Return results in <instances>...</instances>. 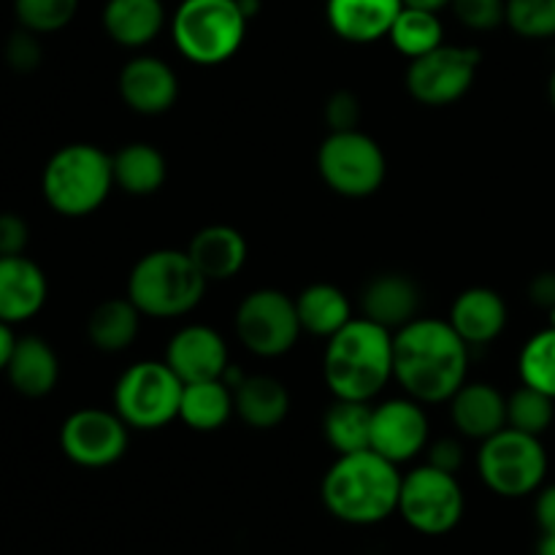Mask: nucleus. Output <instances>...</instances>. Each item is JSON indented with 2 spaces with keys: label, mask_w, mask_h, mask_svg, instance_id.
<instances>
[{
  "label": "nucleus",
  "mask_w": 555,
  "mask_h": 555,
  "mask_svg": "<svg viewBox=\"0 0 555 555\" xmlns=\"http://www.w3.org/2000/svg\"><path fill=\"white\" fill-rule=\"evenodd\" d=\"M469 352L450 320L415 318L393 334V379L423 406L444 404L466 383Z\"/></svg>",
  "instance_id": "1"
},
{
  "label": "nucleus",
  "mask_w": 555,
  "mask_h": 555,
  "mask_svg": "<svg viewBox=\"0 0 555 555\" xmlns=\"http://www.w3.org/2000/svg\"><path fill=\"white\" fill-rule=\"evenodd\" d=\"M399 466L374 450L336 455L323 477V504L336 520L352 526H372L399 509Z\"/></svg>",
  "instance_id": "2"
},
{
  "label": "nucleus",
  "mask_w": 555,
  "mask_h": 555,
  "mask_svg": "<svg viewBox=\"0 0 555 555\" xmlns=\"http://www.w3.org/2000/svg\"><path fill=\"white\" fill-rule=\"evenodd\" d=\"M323 379L334 399L372 401L393 379V331L352 318L325 339Z\"/></svg>",
  "instance_id": "3"
},
{
  "label": "nucleus",
  "mask_w": 555,
  "mask_h": 555,
  "mask_svg": "<svg viewBox=\"0 0 555 555\" xmlns=\"http://www.w3.org/2000/svg\"><path fill=\"white\" fill-rule=\"evenodd\" d=\"M114 188L112 155L95 144H65L47 160L41 193L60 217H87L106 204Z\"/></svg>",
  "instance_id": "4"
},
{
  "label": "nucleus",
  "mask_w": 555,
  "mask_h": 555,
  "mask_svg": "<svg viewBox=\"0 0 555 555\" xmlns=\"http://www.w3.org/2000/svg\"><path fill=\"white\" fill-rule=\"evenodd\" d=\"M206 285L188 249H152L130 271L128 298L146 318L173 320L204 301Z\"/></svg>",
  "instance_id": "5"
},
{
  "label": "nucleus",
  "mask_w": 555,
  "mask_h": 555,
  "mask_svg": "<svg viewBox=\"0 0 555 555\" xmlns=\"http://www.w3.org/2000/svg\"><path fill=\"white\" fill-rule=\"evenodd\" d=\"M247 25L236 0H182L171 16V36L184 60L209 68L242 49Z\"/></svg>",
  "instance_id": "6"
},
{
  "label": "nucleus",
  "mask_w": 555,
  "mask_h": 555,
  "mask_svg": "<svg viewBox=\"0 0 555 555\" xmlns=\"http://www.w3.org/2000/svg\"><path fill=\"white\" fill-rule=\"evenodd\" d=\"M477 469L488 491L504 499H524L545 482L547 450L540 437L507 426L480 444Z\"/></svg>",
  "instance_id": "7"
},
{
  "label": "nucleus",
  "mask_w": 555,
  "mask_h": 555,
  "mask_svg": "<svg viewBox=\"0 0 555 555\" xmlns=\"http://www.w3.org/2000/svg\"><path fill=\"white\" fill-rule=\"evenodd\" d=\"M184 383L166 361H139L114 385V412L135 431H155L179 421Z\"/></svg>",
  "instance_id": "8"
},
{
  "label": "nucleus",
  "mask_w": 555,
  "mask_h": 555,
  "mask_svg": "<svg viewBox=\"0 0 555 555\" xmlns=\"http://www.w3.org/2000/svg\"><path fill=\"white\" fill-rule=\"evenodd\" d=\"M318 171L336 195L369 198L383 188L388 177V160L383 146L358 128L328 133L318 150Z\"/></svg>",
  "instance_id": "9"
},
{
  "label": "nucleus",
  "mask_w": 555,
  "mask_h": 555,
  "mask_svg": "<svg viewBox=\"0 0 555 555\" xmlns=\"http://www.w3.org/2000/svg\"><path fill=\"white\" fill-rule=\"evenodd\" d=\"M464 491L459 477L423 464L401 477L399 509L410 529L426 537H442L464 518Z\"/></svg>",
  "instance_id": "10"
},
{
  "label": "nucleus",
  "mask_w": 555,
  "mask_h": 555,
  "mask_svg": "<svg viewBox=\"0 0 555 555\" xmlns=\"http://www.w3.org/2000/svg\"><path fill=\"white\" fill-rule=\"evenodd\" d=\"M238 341L258 358H280L296 347L301 336L296 298L274 287L247 293L233 318Z\"/></svg>",
  "instance_id": "11"
},
{
  "label": "nucleus",
  "mask_w": 555,
  "mask_h": 555,
  "mask_svg": "<svg viewBox=\"0 0 555 555\" xmlns=\"http://www.w3.org/2000/svg\"><path fill=\"white\" fill-rule=\"evenodd\" d=\"M480 68V52L475 47H442L410 60L406 90L423 106L442 108L459 103L472 90Z\"/></svg>",
  "instance_id": "12"
},
{
  "label": "nucleus",
  "mask_w": 555,
  "mask_h": 555,
  "mask_svg": "<svg viewBox=\"0 0 555 555\" xmlns=\"http://www.w3.org/2000/svg\"><path fill=\"white\" fill-rule=\"evenodd\" d=\"M128 423L117 412L85 406L65 417L60 426V450L65 459L85 469H103L117 464L128 450Z\"/></svg>",
  "instance_id": "13"
},
{
  "label": "nucleus",
  "mask_w": 555,
  "mask_h": 555,
  "mask_svg": "<svg viewBox=\"0 0 555 555\" xmlns=\"http://www.w3.org/2000/svg\"><path fill=\"white\" fill-rule=\"evenodd\" d=\"M431 442V426L421 401L415 399H388L374 406L372 412V444L369 450L396 466L426 453Z\"/></svg>",
  "instance_id": "14"
},
{
  "label": "nucleus",
  "mask_w": 555,
  "mask_h": 555,
  "mask_svg": "<svg viewBox=\"0 0 555 555\" xmlns=\"http://www.w3.org/2000/svg\"><path fill=\"white\" fill-rule=\"evenodd\" d=\"M117 90L125 106L133 108L135 114L146 117L166 114L179 98L177 70L155 54H139L122 65Z\"/></svg>",
  "instance_id": "15"
},
{
  "label": "nucleus",
  "mask_w": 555,
  "mask_h": 555,
  "mask_svg": "<svg viewBox=\"0 0 555 555\" xmlns=\"http://www.w3.org/2000/svg\"><path fill=\"white\" fill-rule=\"evenodd\" d=\"M163 361L171 372L188 383H204V379H220L228 369V345L209 325H184L171 336Z\"/></svg>",
  "instance_id": "16"
},
{
  "label": "nucleus",
  "mask_w": 555,
  "mask_h": 555,
  "mask_svg": "<svg viewBox=\"0 0 555 555\" xmlns=\"http://www.w3.org/2000/svg\"><path fill=\"white\" fill-rule=\"evenodd\" d=\"M49 296L47 274L27 255L0 258V323H25L36 318Z\"/></svg>",
  "instance_id": "17"
},
{
  "label": "nucleus",
  "mask_w": 555,
  "mask_h": 555,
  "mask_svg": "<svg viewBox=\"0 0 555 555\" xmlns=\"http://www.w3.org/2000/svg\"><path fill=\"white\" fill-rule=\"evenodd\" d=\"M361 312L366 320L396 334L421 312V287L412 276L399 271L372 276L361 293Z\"/></svg>",
  "instance_id": "18"
},
{
  "label": "nucleus",
  "mask_w": 555,
  "mask_h": 555,
  "mask_svg": "<svg viewBox=\"0 0 555 555\" xmlns=\"http://www.w3.org/2000/svg\"><path fill=\"white\" fill-rule=\"evenodd\" d=\"M401 0H325L328 27L347 43H374L388 38Z\"/></svg>",
  "instance_id": "19"
},
{
  "label": "nucleus",
  "mask_w": 555,
  "mask_h": 555,
  "mask_svg": "<svg viewBox=\"0 0 555 555\" xmlns=\"http://www.w3.org/2000/svg\"><path fill=\"white\" fill-rule=\"evenodd\" d=\"M450 417L461 437L486 442L488 437L507 428V396L488 383L466 379L450 399Z\"/></svg>",
  "instance_id": "20"
},
{
  "label": "nucleus",
  "mask_w": 555,
  "mask_h": 555,
  "mask_svg": "<svg viewBox=\"0 0 555 555\" xmlns=\"http://www.w3.org/2000/svg\"><path fill=\"white\" fill-rule=\"evenodd\" d=\"M507 304L491 287H469L450 307V325L469 347H486L507 328Z\"/></svg>",
  "instance_id": "21"
},
{
  "label": "nucleus",
  "mask_w": 555,
  "mask_h": 555,
  "mask_svg": "<svg viewBox=\"0 0 555 555\" xmlns=\"http://www.w3.org/2000/svg\"><path fill=\"white\" fill-rule=\"evenodd\" d=\"M5 377H9L11 388L25 399H43L57 388V352L41 336H20L9 366H5Z\"/></svg>",
  "instance_id": "22"
},
{
  "label": "nucleus",
  "mask_w": 555,
  "mask_h": 555,
  "mask_svg": "<svg viewBox=\"0 0 555 555\" xmlns=\"http://www.w3.org/2000/svg\"><path fill=\"white\" fill-rule=\"evenodd\" d=\"M188 255L206 282H225L247 263V242L233 225H206L190 238Z\"/></svg>",
  "instance_id": "23"
},
{
  "label": "nucleus",
  "mask_w": 555,
  "mask_h": 555,
  "mask_svg": "<svg viewBox=\"0 0 555 555\" xmlns=\"http://www.w3.org/2000/svg\"><path fill=\"white\" fill-rule=\"evenodd\" d=\"M166 25L163 0H106L103 30L125 49H141L155 41Z\"/></svg>",
  "instance_id": "24"
},
{
  "label": "nucleus",
  "mask_w": 555,
  "mask_h": 555,
  "mask_svg": "<svg viewBox=\"0 0 555 555\" xmlns=\"http://www.w3.org/2000/svg\"><path fill=\"white\" fill-rule=\"evenodd\" d=\"M233 412L242 417L244 426L255 431H271L291 412V393L276 377L247 374V379L233 390Z\"/></svg>",
  "instance_id": "25"
},
{
  "label": "nucleus",
  "mask_w": 555,
  "mask_h": 555,
  "mask_svg": "<svg viewBox=\"0 0 555 555\" xmlns=\"http://www.w3.org/2000/svg\"><path fill=\"white\" fill-rule=\"evenodd\" d=\"M112 168L114 188L125 190V193L135 195V198L157 193L168 177L163 152L157 146L146 144V141H133V144L119 146L112 155Z\"/></svg>",
  "instance_id": "26"
},
{
  "label": "nucleus",
  "mask_w": 555,
  "mask_h": 555,
  "mask_svg": "<svg viewBox=\"0 0 555 555\" xmlns=\"http://www.w3.org/2000/svg\"><path fill=\"white\" fill-rule=\"evenodd\" d=\"M296 312L301 331L320 339H331L352 320V304L345 291L331 282H314L296 296Z\"/></svg>",
  "instance_id": "27"
},
{
  "label": "nucleus",
  "mask_w": 555,
  "mask_h": 555,
  "mask_svg": "<svg viewBox=\"0 0 555 555\" xmlns=\"http://www.w3.org/2000/svg\"><path fill=\"white\" fill-rule=\"evenodd\" d=\"M141 318L144 314L128 296L106 298L87 318V339L101 352H122L139 336Z\"/></svg>",
  "instance_id": "28"
},
{
  "label": "nucleus",
  "mask_w": 555,
  "mask_h": 555,
  "mask_svg": "<svg viewBox=\"0 0 555 555\" xmlns=\"http://www.w3.org/2000/svg\"><path fill=\"white\" fill-rule=\"evenodd\" d=\"M233 415V390L222 379L188 383L179 401V421L201 434L217 431Z\"/></svg>",
  "instance_id": "29"
},
{
  "label": "nucleus",
  "mask_w": 555,
  "mask_h": 555,
  "mask_svg": "<svg viewBox=\"0 0 555 555\" xmlns=\"http://www.w3.org/2000/svg\"><path fill=\"white\" fill-rule=\"evenodd\" d=\"M372 412L369 401L334 399L323 415V437L336 455L369 450L372 444Z\"/></svg>",
  "instance_id": "30"
},
{
  "label": "nucleus",
  "mask_w": 555,
  "mask_h": 555,
  "mask_svg": "<svg viewBox=\"0 0 555 555\" xmlns=\"http://www.w3.org/2000/svg\"><path fill=\"white\" fill-rule=\"evenodd\" d=\"M388 38L396 47V52L415 60L421 57V54H428L431 49L442 47L444 27H442V20H439V14H434V11L410 9V5H404L401 14L396 16Z\"/></svg>",
  "instance_id": "31"
},
{
  "label": "nucleus",
  "mask_w": 555,
  "mask_h": 555,
  "mask_svg": "<svg viewBox=\"0 0 555 555\" xmlns=\"http://www.w3.org/2000/svg\"><path fill=\"white\" fill-rule=\"evenodd\" d=\"M555 421V399L542 390L520 385L515 393L507 396V426L515 431L540 437L551 431Z\"/></svg>",
  "instance_id": "32"
},
{
  "label": "nucleus",
  "mask_w": 555,
  "mask_h": 555,
  "mask_svg": "<svg viewBox=\"0 0 555 555\" xmlns=\"http://www.w3.org/2000/svg\"><path fill=\"white\" fill-rule=\"evenodd\" d=\"M518 372L520 383L555 399V328L547 325L526 341L518 356Z\"/></svg>",
  "instance_id": "33"
},
{
  "label": "nucleus",
  "mask_w": 555,
  "mask_h": 555,
  "mask_svg": "<svg viewBox=\"0 0 555 555\" xmlns=\"http://www.w3.org/2000/svg\"><path fill=\"white\" fill-rule=\"evenodd\" d=\"M79 0H14V14L20 27L47 36L74 22Z\"/></svg>",
  "instance_id": "34"
},
{
  "label": "nucleus",
  "mask_w": 555,
  "mask_h": 555,
  "mask_svg": "<svg viewBox=\"0 0 555 555\" xmlns=\"http://www.w3.org/2000/svg\"><path fill=\"white\" fill-rule=\"evenodd\" d=\"M507 25L529 41L555 38V0H507Z\"/></svg>",
  "instance_id": "35"
},
{
  "label": "nucleus",
  "mask_w": 555,
  "mask_h": 555,
  "mask_svg": "<svg viewBox=\"0 0 555 555\" xmlns=\"http://www.w3.org/2000/svg\"><path fill=\"white\" fill-rule=\"evenodd\" d=\"M455 20L477 33L496 30L507 25V0H453Z\"/></svg>",
  "instance_id": "36"
},
{
  "label": "nucleus",
  "mask_w": 555,
  "mask_h": 555,
  "mask_svg": "<svg viewBox=\"0 0 555 555\" xmlns=\"http://www.w3.org/2000/svg\"><path fill=\"white\" fill-rule=\"evenodd\" d=\"M3 57L5 65L16 70V74H33L43 60V47L38 41V33L25 30V27L11 33L3 47Z\"/></svg>",
  "instance_id": "37"
},
{
  "label": "nucleus",
  "mask_w": 555,
  "mask_h": 555,
  "mask_svg": "<svg viewBox=\"0 0 555 555\" xmlns=\"http://www.w3.org/2000/svg\"><path fill=\"white\" fill-rule=\"evenodd\" d=\"M363 117L361 98L352 90L331 92L323 106V119L331 133H345V130H358Z\"/></svg>",
  "instance_id": "38"
},
{
  "label": "nucleus",
  "mask_w": 555,
  "mask_h": 555,
  "mask_svg": "<svg viewBox=\"0 0 555 555\" xmlns=\"http://www.w3.org/2000/svg\"><path fill=\"white\" fill-rule=\"evenodd\" d=\"M27 244H30V228L14 211H3L0 215V258L9 255H25Z\"/></svg>",
  "instance_id": "39"
},
{
  "label": "nucleus",
  "mask_w": 555,
  "mask_h": 555,
  "mask_svg": "<svg viewBox=\"0 0 555 555\" xmlns=\"http://www.w3.org/2000/svg\"><path fill=\"white\" fill-rule=\"evenodd\" d=\"M426 464L434 466V469L459 475V469L464 466V444L453 437L434 439L426 448Z\"/></svg>",
  "instance_id": "40"
},
{
  "label": "nucleus",
  "mask_w": 555,
  "mask_h": 555,
  "mask_svg": "<svg viewBox=\"0 0 555 555\" xmlns=\"http://www.w3.org/2000/svg\"><path fill=\"white\" fill-rule=\"evenodd\" d=\"M529 298L534 307L551 312L555 307V271H542L529 282Z\"/></svg>",
  "instance_id": "41"
},
{
  "label": "nucleus",
  "mask_w": 555,
  "mask_h": 555,
  "mask_svg": "<svg viewBox=\"0 0 555 555\" xmlns=\"http://www.w3.org/2000/svg\"><path fill=\"white\" fill-rule=\"evenodd\" d=\"M537 524L542 531H555V486L540 488V496L534 504Z\"/></svg>",
  "instance_id": "42"
},
{
  "label": "nucleus",
  "mask_w": 555,
  "mask_h": 555,
  "mask_svg": "<svg viewBox=\"0 0 555 555\" xmlns=\"http://www.w3.org/2000/svg\"><path fill=\"white\" fill-rule=\"evenodd\" d=\"M14 345H16V336H14V331H11V325L0 323V372H5V366H9Z\"/></svg>",
  "instance_id": "43"
},
{
  "label": "nucleus",
  "mask_w": 555,
  "mask_h": 555,
  "mask_svg": "<svg viewBox=\"0 0 555 555\" xmlns=\"http://www.w3.org/2000/svg\"><path fill=\"white\" fill-rule=\"evenodd\" d=\"M404 5H410V9H423V11H434V14H439L442 9H448L453 0H401Z\"/></svg>",
  "instance_id": "44"
},
{
  "label": "nucleus",
  "mask_w": 555,
  "mask_h": 555,
  "mask_svg": "<svg viewBox=\"0 0 555 555\" xmlns=\"http://www.w3.org/2000/svg\"><path fill=\"white\" fill-rule=\"evenodd\" d=\"M537 555H555V531H542Z\"/></svg>",
  "instance_id": "45"
},
{
  "label": "nucleus",
  "mask_w": 555,
  "mask_h": 555,
  "mask_svg": "<svg viewBox=\"0 0 555 555\" xmlns=\"http://www.w3.org/2000/svg\"><path fill=\"white\" fill-rule=\"evenodd\" d=\"M547 98H551V106H553V112H555V68H553V74H551V81H547Z\"/></svg>",
  "instance_id": "46"
},
{
  "label": "nucleus",
  "mask_w": 555,
  "mask_h": 555,
  "mask_svg": "<svg viewBox=\"0 0 555 555\" xmlns=\"http://www.w3.org/2000/svg\"><path fill=\"white\" fill-rule=\"evenodd\" d=\"M547 318H551V328H555V307L547 312Z\"/></svg>",
  "instance_id": "47"
}]
</instances>
